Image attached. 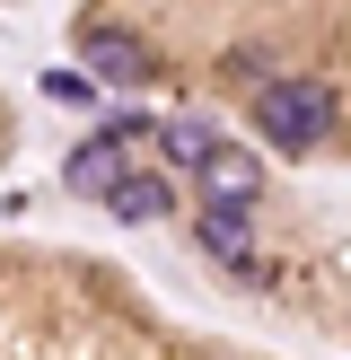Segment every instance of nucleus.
<instances>
[{
  "label": "nucleus",
  "instance_id": "obj_3",
  "mask_svg": "<svg viewBox=\"0 0 351 360\" xmlns=\"http://www.w3.org/2000/svg\"><path fill=\"white\" fill-rule=\"evenodd\" d=\"M193 246H202L220 273H246V281L263 273V264H255V220H246L237 202H202V220H193Z\"/></svg>",
  "mask_w": 351,
  "mask_h": 360
},
{
  "label": "nucleus",
  "instance_id": "obj_4",
  "mask_svg": "<svg viewBox=\"0 0 351 360\" xmlns=\"http://www.w3.org/2000/svg\"><path fill=\"white\" fill-rule=\"evenodd\" d=\"M123 167H132V150H123V141L114 132H105V141H79V150H70V193H79V202H105V193H114V176Z\"/></svg>",
  "mask_w": 351,
  "mask_h": 360
},
{
  "label": "nucleus",
  "instance_id": "obj_5",
  "mask_svg": "<svg viewBox=\"0 0 351 360\" xmlns=\"http://www.w3.org/2000/svg\"><path fill=\"white\" fill-rule=\"evenodd\" d=\"M193 176H202V193H211V202H237V211H255V193H263V167H255L246 150H211Z\"/></svg>",
  "mask_w": 351,
  "mask_h": 360
},
{
  "label": "nucleus",
  "instance_id": "obj_8",
  "mask_svg": "<svg viewBox=\"0 0 351 360\" xmlns=\"http://www.w3.org/2000/svg\"><path fill=\"white\" fill-rule=\"evenodd\" d=\"M0 141H9V123H0Z\"/></svg>",
  "mask_w": 351,
  "mask_h": 360
},
{
  "label": "nucleus",
  "instance_id": "obj_1",
  "mask_svg": "<svg viewBox=\"0 0 351 360\" xmlns=\"http://www.w3.org/2000/svg\"><path fill=\"white\" fill-rule=\"evenodd\" d=\"M246 115H255V132L272 141V150H290V158L325 150V141L343 132V97H333V79H263L255 97H246Z\"/></svg>",
  "mask_w": 351,
  "mask_h": 360
},
{
  "label": "nucleus",
  "instance_id": "obj_2",
  "mask_svg": "<svg viewBox=\"0 0 351 360\" xmlns=\"http://www.w3.org/2000/svg\"><path fill=\"white\" fill-rule=\"evenodd\" d=\"M79 62H88V79H105V88H150L158 79V53L140 44L132 27H114V18H88L79 27Z\"/></svg>",
  "mask_w": 351,
  "mask_h": 360
},
{
  "label": "nucleus",
  "instance_id": "obj_6",
  "mask_svg": "<svg viewBox=\"0 0 351 360\" xmlns=\"http://www.w3.org/2000/svg\"><path fill=\"white\" fill-rule=\"evenodd\" d=\"M105 211H114V220H167L176 211V176H132L123 167L114 193H105Z\"/></svg>",
  "mask_w": 351,
  "mask_h": 360
},
{
  "label": "nucleus",
  "instance_id": "obj_7",
  "mask_svg": "<svg viewBox=\"0 0 351 360\" xmlns=\"http://www.w3.org/2000/svg\"><path fill=\"white\" fill-rule=\"evenodd\" d=\"M211 150H220V132H211L202 115H176V123H158V158H167V176H193Z\"/></svg>",
  "mask_w": 351,
  "mask_h": 360
}]
</instances>
